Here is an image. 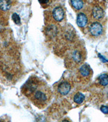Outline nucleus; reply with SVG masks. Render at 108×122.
I'll use <instances>...</instances> for the list:
<instances>
[{
  "label": "nucleus",
  "instance_id": "nucleus-7",
  "mask_svg": "<svg viewBox=\"0 0 108 122\" xmlns=\"http://www.w3.org/2000/svg\"><path fill=\"white\" fill-rule=\"evenodd\" d=\"M104 10L99 5H94L91 8V15L95 21H99L104 16Z\"/></svg>",
  "mask_w": 108,
  "mask_h": 122
},
{
  "label": "nucleus",
  "instance_id": "nucleus-15",
  "mask_svg": "<svg viewBox=\"0 0 108 122\" xmlns=\"http://www.w3.org/2000/svg\"><path fill=\"white\" fill-rule=\"evenodd\" d=\"M101 111L104 114H108V107L103 105L101 107Z\"/></svg>",
  "mask_w": 108,
  "mask_h": 122
},
{
  "label": "nucleus",
  "instance_id": "nucleus-2",
  "mask_svg": "<svg viewBox=\"0 0 108 122\" xmlns=\"http://www.w3.org/2000/svg\"><path fill=\"white\" fill-rule=\"evenodd\" d=\"M85 58V49L83 47L77 46L72 48L68 53L65 59L66 68L75 69L80 67Z\"/></svg>",
  "mask_w": 108,
  "mask_h": 122
},
{
  "label": "nucleus",
  "instance_id": "nucleus-5",
  "mask_svg": "<svg viewBox=\"0 0 108 122\" xmlns=\"http://www.w3.org/2000/svg\"><path fill=\"white\" fill-rule=\"evenodd\" d=\"M90 34L94 37H99L103 34V26L99 21H94L89 27Z\"/></svg>",
  "mask_w": 108,
  "mask_h": 122
},
{
  "label": "nucleus",
  "instance_id": "nucleus-3",
  "mask_svg": "<svg viewBox=\"0 0 108 122\" xmlns=\"http://www.w3.org/2000/svg\"><path fill=\"white\" fill-rule=\"evenodd\" d=\"M42 82L36 76H31L22 87V93L29 98Z\"/></svg>",
  "mask_w": 108,
  "mask_h": 122
},
{
  "label": "nucleus",
  "instance_id": "nucleus-11",
  "mask_svg": "<svg viewBox=\"0 0 108 122\" xmlns=\"http://www.w3.org/2000/svg\"><path fill=\"white\" fill-rule=\"evenodd\" d=\"M85 99V96L80 92H77L74 96V101L75 103L80 104L82 103Z\"/></svg>",
  "mask_w": 108,
  "mask_h": 122
},
{
  "label": "nucleus",
  "instance_id": "nucleus-12",
  "mask_svg": "<svg viewBox=\"0 0 108 122\" xmlns=\"http://www.w3.org/2000/svg\"><path fill=\"white\" fill-rule=\"evenodd\" d=\"M11 3L10 1H0V9L3 11L8 10L11 6Z\"/></svg>",
  "mask_w": 108,
  "mask_h": 122
},
{
  "label": "nucleus",
  "instance_id": "nucleus-14",
  "mask_svg": "<svg viewBox=\"0 0 108 122\" xmlns=\"http://www.w3.org/2000/svg\"><path fill=\"white\" fill-rule=\"evenodd\" d=\"M12 19L16 24L19 25L21 23V19L17 13H14L12 15Z\"/></svg>",
  "mask_w": 108,
  "mask_h": 122
},
{
  "label": "nucleus",
  "instance_id": "nucleus-17",
  "mask_svg": "<svg viewBox=\"0 0 108 122\" xmlns=\"http://www.w3.org/2000/svg\"><path fill=\"white\" fill-rule=\"evenodd\" d=\"M39 2H40L41 4H46V3H47L48 2H49L48 1H40Z\"/></svg>",
  "mask_w": 108,
  "mask_h": 122
},
{
  "label": "nucleus",
  "instance_id": "nucleus-16",
  "mask_svg": "<svg viewBox=\"0 0 108 122\" xmlns=\"http://www.w3.org/2000/svg\"><path fill=\"white\" fill-rule=\"evenodd\" d=\"M58 122H72V121L68 118H65L62 119Z\"/></svg>",
  "mask_w": 108,
  "mask_h": 122
},
{
  "label": "nucleus",
  "instance_id": "nucleus-4",
  "mask_svg": "<svg viewBox=\"0 0 108 122\" xmlns=\"http://www.w3.org/2000/svg\"><path fill=\"white\" fill-rule=\"evenodd\" d=\"M76 74L78 81L81 83L86 84L91 79L93 71L89 65L85 64L80 67Z\"/></svg>",
  "mask_w": 108,
  "mask_h": 122
},
{
  "label": "nucleus",
  "instance_id": "nucleus-13",
  "mask_svg": "<svg viewBox=\"0 0 108 122\" xmlns=\"http://www.w3.org/2000/svg\"><path fill=\"white\" fill-rule=\"evenodd\" d=\"M71 3L72 6L75 9L79 10L81 9L83 7L84 3L82 1H80V0H74V1H71Z\"/></svg>",
  "mask_w": 108,
  "mask_h": 122
},
{
  "label": "nucleus",
  "instance_id": "nucleus-1",
  "mask_svg": "<svg viewBox=\"0 0 108 122\" xmlns=\"http://www.w3.org/2000/svg\"><path fill=\"white\" fill-rule=\"evenodd\" d=\"M52 92L50 87L44 82H42L37 89L33 92L29 99L33 104L39 109L46 107L51 100Z\"/></svg>",
  "mask_w": 108,
  "mask_h": 122
},
{
  "label": "nucleus",
  "instance_id": "nucleus-10",
  "mask_svg": "<svg viewBox=\"0 0 108 122\" xmlns=\"http://www.w3.org/2000/svg\"><path fill=\"white\" fill-rule=\"evenodd\" d=\"M96 83L100 87H105L108 85V74H101L97 79Z\"/></svg>",
  "mask_w": 108,
  "mask_h": 122
},
{
  "label": "nucleus",
  "instance_id": "nucleus-18",
  "mask_svg": "<svg viewBox=\"0 0 108 122\" xmlns=\"http://www.w3.org/2000/svg\"><path fill=\"white\" fill-rule=\"evenodd\" d=\"M0 122H4L2 121V120H1V119H0Z\"/></svg>",
  "mask_w": 108,
  "mask_h": 122
},
{
  "label": "nucleus",
  "instance_id": "nucleus-9",
  "mask_svg": "<svg viewBox=\"0 0 108 122\" xmlns=\"http://www.w3.org/2000/svg\"><path fill=\"white\" fill-rule=\"evenodd\" d=\"M88 22V17L84 13H80L77 16L76 23L78 27L83 28L85 27Z\"/></svg>",
  "mask_w": 108,
  "mask_h": 122
},
{
  "label": "nucleus",
  "instance_id": "nucleus-6",
  "mask_svg": "<svg viewBox=\"0 0 108 122\" xmlns=\"http://www.w3.org/2000/svg\"><path fill=\"white\" fill-rule=\"evenodd\" d=\"M71 89V83L68 80H63L57 86V92L61 96L68 94Z\"/></svg>",
  "mask_w": 108,
  "mask_h": 122
},
{
  "label": "nucleus",
  "instance_id": "nucleus-8",
  "mask_svg": "<svg viewBox=\"0 0 108 122\" xmlns=\"http://www.w3.org/2000/svg\"><path fill=\"white\" fill-rule=\"evenodd\" d=\"M52 15L54 19L57 22H61L63 20L64 16L63 9L61 7H56L52 11Z\"/></svg>",
  "mask_w": 108,
  "mask_h": 122
}]
</instances>
